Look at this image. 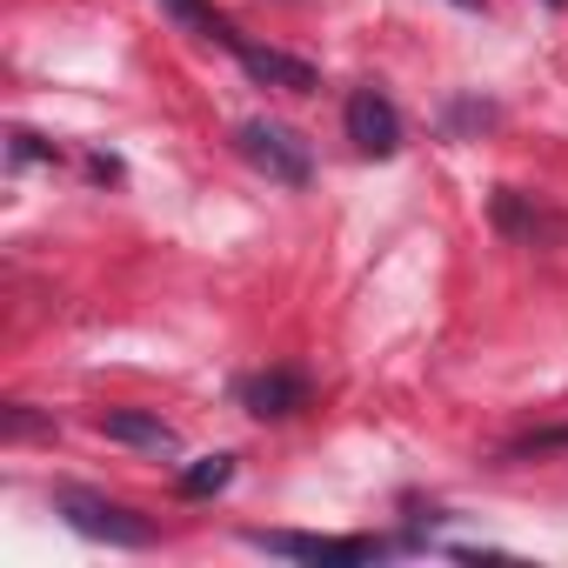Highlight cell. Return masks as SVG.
Here are the masks:
<instances>
[{
	"mask_svg": "<svg viewBox=\"0 0 568 568\" xmlns=\"http://www.w3.org/2000/svg\"><path fill=\"white\" fill-rule=\"evenodd\" d=\"M234 402H241L254 422H288V415L308 408V382H302L295 368H261V375H247V382L234 388Z\"/></svg>",
	"mask_w": 568,
	"mask_h": 568,
	"instance_id": "cell-5",
	"label": "cell"
},
{
	"mask_svg": "<svg viewBox=\"0 0 568 568\" xmlns=\"http://www.w3.org/2000/svg\"><path fill=\"white\" fill-rule=\"evenodd\" d=\"M548 8H568V0H548Z\"/></svg>",
	"mask_w": 568,
	"mask_h": 568,
	"instance_id": "cell-14",
	"label": "cell"
},
{
	"mask_svg": "<svg viewBox=\"0 0 568 568\" xmlns=\"http://www.w3.org/2000/svg\"><path fill=\"white\" fill-rule=\"evenodd\" d=\"M28 435H54V422H41L28 402H14L8 408V442H28Z\"/></svg>",
	"mask_w": 568,
	"mask_h": 568,
	"instance_id": "cell-11",
	"label": "cell"
},
{
	"mask_svg": "<svg viewBox=\"0 0 568 568\" xmlns=\"http://www.w3.org/2000/svg\"><path fill=\"white\" fill-rule=\"evenodd\" d=\"M528 448H568V428H548V435H535Z\"/></svg>",
	"mask_w": 568,
	"mask_h": 568,
	"instance_id": "cell-13",
	"label": "cell"
},
{
	"mask_svg": "<svg viewBox=\"0 0 568 568\" xmlns=\"http://www.w3.org/2000/svg\"><path fill=\"white\" fill-rule=\"evenodd\" d=\"M94 428L108 442H121V448H141V455H181V435L161 415H148V408H101Z\"/></svg>",
	"mask_w": 568,
	"mask_h": 568,
	"instance_id": "cell-8",
	"label": "cell"
},
{
	"mask_svg": "<svg viewBox=\"0 0 568 568\" xmlns=\"http://www.w3.org/2000/svg\"><path fill=\"white\" fill-rule=\"evenodd\" d=\"M342 121H348V141H355L362 154H375V161H388V154L402 148V114H395V101H388L382 88H355Z\"/></svg>",
	"mask_w": 568,
	"mask_h": 568,
	"instance_id": "cell-4",
	"label": "cell"
},
{
	"mask_svg": "<svg viewBox=\"0 0 568 568\" xmlns=\"http://www.w3.org/2000/svg\"><path fill=\"white\" fill-rule=\"evenodd\" d=\"M54 508H61V515H68V528H74V535H88V541H108V548H148V541H154V521H141L134 508H121V501H108V495L61 488V495H54Z\"/></svg>",
	"mask_w": 568,
	"mask_h": 568,
	"instance_id": "cell-3",
	"label": "cell"
},
{
	"mask_svg": "<svg viewBox=\"0 0 568 568\" xmlns=\"http://www.w3.org/2000/svg\"><path fill=\"white\" fill-rule=\"evenodd\" d=\"M161 8H168V14H174L181 28H194V34H207V41H221V48L234 41V28H227V21H221L214 8H207V0H161Z\"/></svg>",
	"mask_w": 568,
	"mask_h": 568,
	"instance_id": "cell-10",
	"label": "cell"
},
{
	"mask_svg": "<svg viewBox=\"0 0 568 568\" xmlns=\"http://www.w3.org/2000/svg\"><path fill=\"white\" fill-rule=\"evenodd\" d=\"M234 48V61L247 68V81H261V88H281V94H315L322 88V74L308 68V61H295V54H281V48H254V41H227Z\"/></svg>",
	"mask_w": 568,
	"mask_h": 568,
	"instance_id": "cell-7",
	"label": "cell"
},
{
	"mask_svg": "<svg viewBox=\"0 0 568 568\" xmlns=\"http://www.w3.org/2000/svg\"><path fill=\"white\" fill-rule=\"evenodd\" d=\"M247 548L281 555V561H322V568H362L388 555V541L375 535H288V528H247Z\"/></svg>",
	"mask_w": 568,
	"mask_h": 568,
	"instance_id": "cell-2",
	"label": "cell"
},
{
	"mask_svg": "<svg viewBox=\"0 0 568 568\" xmlns=\"http://www.w3.org/2000/svg\"><path fill=\"white\" fill-rule=\"evenodd\" d=\"M234 481V455H201V462H187L181 475H174V488L187 495V501H207V495H221Z\"/></svg>",
	"mask_w": 568,
	"mask_h": 568,
	"instance_id": "cell-9",
	"label": "cell"
},
{
	"mask_svg": "<svg viewBox=\"0 0 568 568\" xmlns=\"http://www.w3.org/2000/svg\"><path fill=\"white\" fill-rule=\"evenodd\" d=\"M234 148L254 174H267L274 187H308L315 161H308V141L295 128H281V121H241L234 128Z\"/></svg>",
	"mask_w": 568,
	"mask_h": 568,
	"instance_id": "cell-1",
	"label": "cell"
},
{
	"mask_svg": "<svg viewBox=\"0 0 568 568\" xmlns=\"http://www.w3.org/2000/svg\"><path fill=\"white\" fill-rule=\"evenodd\" d=\"M462 8H475V0H462Z\"/></svg>",
	"mask_w": 568,
	"mask_h": 568,
	"instance_id": "cell-15",
	"label": "cell"
},
{
	"mask_svg": "<svg viewBox=\"0 0 568 568\" xmlns=\"http://www.w3.org/2000/svg\"><path fill=\"white\" fill-rule=\"evenodd\" d=\"M495 227L501 234H515V241H528V247H548V241H568V221L555 214V207H541L535 194H521V187H495Z\"/></svg>",
	"mask_w": 568,
	"mask_h": 568,
	"instance_id": "cell-6",
	"label": "cell"
},
{
	"mask_svg": "<svg viewBox=\"0 0 568 568\" xmlns=\"http://www.w3.org/2000/svg\"><path fill=\"white\" fill-rule=\"evenodd\" d=\"M8 141H14V161H54V148H48L41 134H28V128H14Z\"/></svg>",
	"mask_w": 568,
	"mask_h": 568,
	"instance_id": "cell-12",
	"label": "cell"
}]
</instances>
